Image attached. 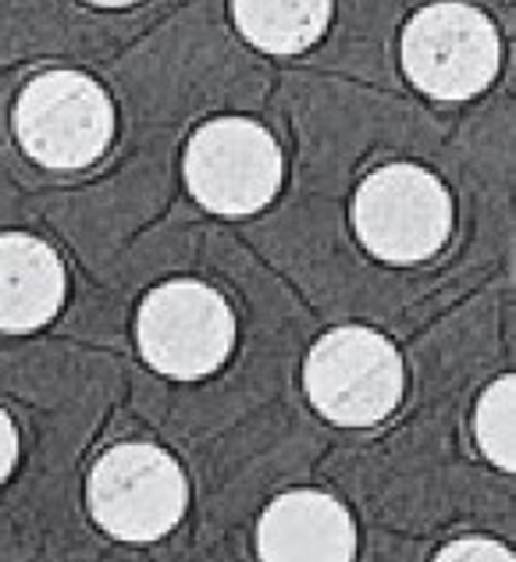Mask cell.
<instances>
[{"mask_svg": "<svg viewBox=\"0 0 516 562\" xmlns=\"http://www.w3.org/2000/svg\"><path fill=\"white\" fill-rule=\"evenodd\" d=\"M14 136L36 165L79 171L111 146L114 108L90 76L43 71L14 103Z\"/></svg>", "mask_w": 516, "mask_h": 562, "instance_id": "cell-1", "label": "cell"}, {"mask_svg": "<svg viewBox=\"0 0 516 562\" xmlns=\"http://www.w3.org/2000/svg\"><path fill=\"white\" fill-rule=\"evenodd\" d=\"M303 384L321 417L367 427L400 406L403 360L385 335L352 324L317 338L303 367Z\"/></svg>", "mask_w": 516, "mask_h": 562, "instance_id": "cell-2", "label": "cell"}, {"mask_svg": "<svg viewBox=\"0 0 516 562\" xmlns=\"http://www.w3.org/2000/svg\"><path fill=\"white\" fill-rule=\"evenodd\" d=\"M352 225L367 254L385 263L435 257L452 232V200L431 171L389 165L363 179L352 200Z\"/></svg>", "mask_w": 516, "mask_h": 562, "instance_id": "cell-3", "label": "cell"}, {"mask_svg": "<svg viewBox=\"0 0 516 562\" xmlns=\"http://www.w3.org/2000/svg\"><path fill=\"white\" fill-rule=\"evenodd\" d=\"M136 338L154 371L193 381L225 363L235 342V317L217 289L182 278L146 295Z\"/></svg>", "mask_w": 516, "mask_h": 562, "instance_id": "cell-4", "label": "cell"}, {"mask_svg": "<svg viewBox=\"0 0 516 562\" xmlns=\"http://www.w3.org/2000/svg\"><path fill=\"white\" fill-rule=\"evenodd\" d=\"M186 186L214 214H254L282 186V150L249 117H217L186 146Z\"/></svg>", "mask_w": 516, "mask_h": 562, "instance_id": "cell-5", "label": "cell"}, {"mask_svg": "<svg viewBox=\"0 0 516 562\" xmlns=\"http://www.w3.org/2000/svg\"><path fill=\"white\" fill-rule=\"evenodd\" d=\"M182 467L157 446H114L90 470V513L122 541H157L182 520Z\"/></svg>", "mask_w": 516, "mask_h": 562, "instance_id": "cell-6", "label": "cell"}, {"mask_svg": "<svg viewBox=\"0 0 516 562\" xmlns=\"http://www.w3.org/2000/svg\"><path fill=\"white\" fill-rule=\"evenodd\" d=\"M403 71L435 100L478 97L498 71V33L470 4H431L403 33Z\"/></svg>", "mask_w": 516, "mask_h": 562, "instance_id": "cell-7", "label": "cell"}, {"mask_svg": "<svg viewBox=\"0 0 516 562\" xmlns=\"http://www.w3.org/2000/svg\"><path fill=\"white\" fill-rule=\"evenodd\" d=\"M257 555L263 562H349L357 555V527L332 495L285 492L260 516Z\"/></svg>", "mask_w": 516, "mask_h": 562, "instance_id": "cell-8", "label": "cell"}, {"mask_svg": "<svg viewBox=\"0 0 516 562\" xmlns=\"http://www.w3.org/2000/svg\"><path fill=\"white\" fill-rule=\"evenodd\" d=\"M65 303V263L36 235H0V331H33Z\"/></svg>", "mask_w": 516, "mask_h": 562, "instance_id": "cell-9", "label": "cell"}, {"mask_svg": "<svg viewBox=\"0 0 516 562\" xmlns=\"http://www.w3.org/2000/svg\"><path fill=\"white\" fill-rule=\"evenodd\" d=\"M235 25L254 47L268 54H300L328 29V0H235Z\"/></svg>", "mask_w": 516, "mask_h": 562, "instance_id": "cell-10", "label": "cell"}, {"mask_svg": "<svg viewBox=\"0 0 516 562\" xmlns=\"http://www.w3.org/2000/svg\"><path fill=\"white\" fill-rule=\"evenodd\" d=\"M513 398H516V381H513V374H506V378L492 381L478 403V446L498 470L516 467Z\"/></svg>", "mask_w": 516, "mask_h": 562, "instance_id": "cell-11", "label": "cell"}, {"mask_svg": "<svg viewBox=\"0 0 516 562\" xmlns=\"http://www.w3.org/2000/svg\"><path fill=\"white\" fill-rule=\"evenodd\" d=\"M441 562H484V559H495V562H509L513 552L506 544H498L492 538H460L446 544V549L438 552Z\"/></svg>", "mask_w": 516, "mask_h": 562, "instance_id": "cell-12", "label": "cell"}, {"mask_svg": "<svg viewBox=\"0 0 516 562\" xmlns=\"http://www.w3.org/2000/svg\"><path fill=\"white\" fill-rule=\"evenodd\" d=\"M14 460H19V431L4 409H0V481L14 470Z\"/></svg>", "mask_w": 516, "mask_h": 562, "instance_id": "cell-13", "label": "cell"}]
</instances>
